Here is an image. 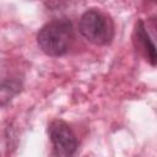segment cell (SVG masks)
<instances>
[{"label": "cell", "instance_id": "obj_1", "mask_svg": "<svg viewBox=\"0 0 157 157\" xmlns=\"http://www.w3.org/2000/svg\"><path fill=\"white\" fill-rule=\"evenodd\" d=\"M74 37L72 23L66 17L54 18L45 23L37 34V43L40 50L49 56L64 55Z\"/></svg>", "mask_w": 157, "mask_h": 157}, {"label": "cell", "instance_id": "obj_2", "mask_svg": "<svg viewBox=\"0 0 157 157\" xmlns=\"http://www.w3.org/2000/svg\"><path fill=\"white\" fill-rule=\"evenodd\" d=\"M80 33L94 45H107L114 37V23L112 18L97 9L83 12L78 23Z\"/></svg>", "mask_w": 157, "mask_h": 157}, {"label": "cell", "instance_id": "obj_3", "mask_svg": "<svg viewBox=\"0 0 157 157\" xmlns=\"http://www.w3.org/2000/svg\"><path fill=\"white\" fill-rule=\"evenodd\" d=\"M48 134L55 157H72L75 155L78 141L67 123L60 119L53 120L48 126Z\"/></svg>", "mask_w": 157, "mask_h": 157}, {"label": "cell", "instance_id": "obj_4", "mask_svg": "<svg viewBox=\"0 0 157 157\" xmlns=\"http://www.w3.org/2000/svg\"><path fill=\"white\" fill-rule=\"evenodd\" d=\"M134 43L136 45V48L139 50H141L144 53V55L146 56V59L150 61V64L152 66L156 65V48L153 44V40L151 39L148 32L146 31V26L145 22L142 20H139L135 27V32H134Z\"/></svg>", "mask_w": 157, "mask_h": 157}, {"label": "cell", "instance_id": "obj_5", "mask_svg": "<svg viewBox=\"0 0 157 157\" xmlns=\"http://www.w3.org/2000/svg\"><path fill=\"white\" fill-rule=\"evenodd\" d=\"M21 91V83L17 80H4L0 82V107L6 105L18 92Z\"/></svg>", "mask_w": 157, "mask_h": 157}]
</instances>
